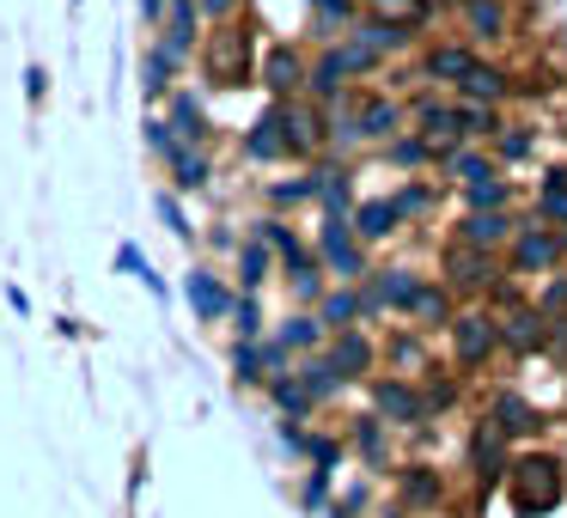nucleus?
Wrapping results in <instances>:
<instances>
[{
    "label": "nucleus",
    "mask_w": 567,
    "mask_h": 518,
    "mask_svg": "<svg viewBox=\"0 0 567 518\" xmlns=\"http://www.w3.org/2000/svg\"><path fill=\"white\" fill-rule=\"evenodd\" d=\"M555 500H561V464H555V457H525V464H513V512L537 518V512H549Z\"/></svg>",
    "instance_id": "nucleus-1"
},
{
    "label": "nucleus",
    "mask_w": 567,
    "mask_h": 518,
    "mask_svg": "<svg viewBox=\"0 0 567 518\" xmlns=\"http://www.w3.org/2000/svg\"><path fill=\"white\" fill-rule=\"evenodd\" d=\"M208 68H214L220 86H245V80H250V38H245V31H220L214 50H208Z\"/></svg>",
    "instance_id": "nucleus-2"
},
{
    "label": "nucleus",
    "mask_w": 567,
    "mask_h": 518,
    "mask_svg": "<svg viewBox=\"0 0 567 518\" xmlns=\"http://www.w3.org/2000/svg\"><path fill=\"white\" fill-rule=\"evenodd\" d=\"M488 348H494V323L488 318H464V323H457V360L476 366V360H488Z\"/></svg>",
    "instance_id": "nucleus-3"
},
{
    "label": "nucleus",
    "mask_w": 567,
    "mask_h": 518,
    "mask_svg": "<svg viewBox=\"0 0 567 518\" xmlns=\"http://www.w3.org/2000/svg\"><path fill=\"white\" fill-rule=\"evenodd\" d=\"M165 159H172V172H177V184H208V159H202L196 147H184V141H172V147H165Z\"/></svg>",
    "instance_id": "nucleus-4"
},
{
    "label": "nucleus",
    "mask_w": 567,
    "mask_h": 518,
    "mask_svg": "<svg viewBox=\"0 0 567 518\" xmlns=\"http://www.w3.org/2000/svg\"><path fill=\"white\" fill-rule=\"evenodd\" d=\"M281 128H287V116H262V123L250 128V153H257V159H275V153H287L293 141H287Z\"/></svg>",
    "instance_id": "nucleus-5"
},
{
    "label": "nucleus",
    "mask_w": 567,
    "mask_h": 518,
    "mask_svg": "<svg viewBox=\"0 0 567 518\" xmlns=\"http://www.w3.org/2000/svg\"><path fill=\"white\" fill-rule=\"evenodd\" d=\"M323 250H330V262L342 274H360V257H354V245H348V226L336 220V214H330V226H323Z\"/></svg>",
    "instance_id": "nucleus-6"
},
{
    "label": "nucleus",
    "mask_w": 567,
    "mask_h": 518,
    "mask_svg": "<svg viewBox=\"0 0 567 518\" xmlns=\"http://www.w3.org/2000/svg\"><path fill=\"white\" fill-rule=\"evenodd\" d=\"M262 80H269V92H293V86H299V55H293V50H269Z\"/></svg>",
    "instance_id": "nucleus-7"
},
{
    "label": "nucleus",
    "mask_w": 567,
    "mask_h": 518,
    "mask_svg": "<svg viewBox=\"0 0 567 518\" xmlns=\"http://www.w3.org/2000/svg\"><path fill=\"white\" fill-rule=\"evenodd\" d=\"M367 13L384 19V25H421L427 7H421V0H367Z\"/></svg>",
    "instance_id": "nucleus-8"
},
{
    "label": "nucleus",
    "mask_w": 567,
    "mask_h": 518,
    "mask_svg": "<svg viewBox=\"0 0 567 518\" xmlns=\"http://www.w3.org/2000/svg\"><path fill=\"white\" fill-rule=\"evenodd\" d=\"M116 269H123V274H135V281H141V287H147V293H153V299H165V281H159V274H153V262H147V257H141V250H135V245H123V250H116Z\"/></svg>",
    "instance_id": "nucleus-9"
},
{
    "label": "nucleus",
    "mask_w": 567,
    "mask_h": 518,
    "mask_svg": "<svg viewBox=\"0 0 567 518\" xmlns=\"http://www.w3.org/2000/svg\"><path fill=\"white\" fill-rule=\"evenodd\" d=\"M372 396H379V408H384L391 421H421V403H415V391H403V384H379Z\"/></svg>",
    "instance_id": "nucleus-10"
},
{
    "label": "nucleus",
    "mask_w": 567,
    "mask_h": 518,
    "mask_svg": "<svg viewBox=\"0 0 567 518\" xmlns=\"http://www.w3.org/2000/svg\"><path fill=\"white\" fill-rule=\"evenodd\" d=\"M189 299H196V311H202V318H220V311H226V287H214V274H189Z\"/></svg>",
    "instance_id": "nucleus-11"
},
{
    "label": "nucleus",
    "mask_w": 567,
    "mask_h": 518,
    "mask_svg": "<svg viewBox=\"0 0 567 518\" xmlns=\"http://www.w3.org/2000/svg\"><path fill=\"white\" fill-rule=\"evenodd\" d=\"M391 220H396V201H367V208L354 214V232L360 238H384V232H391Z\"/></svg>",
    "instance_id": "nucleus-12"
},
{
    "label": "nucleus",
    "mask_w": 567,
    "mask_h": 518,
    "mask_svg": "<svg viewBox=\"0 0 567 518\" xmlns=\"http://www.w3.org/2000/svg\"><path fill=\"white\" fill-rule=\"evenodd\" d=\"M464 13H470V25H476L482 38H501V31H506V7H501V0H464Z\"/></svg>",
    "instance_id": "nucleus-13"
},
{
    "label": "nucleus",
    "mask_w": 567,
    "mask_h": 518,
    "mask_svg": "<svg viewBox=\"0 0 567 518\" xmlns=\"http://www.w3.org/2000/svg\"><path fill=\"white\" fill-rule=\"evenodd\" d=\"M445 274L464 281V287H482V281H488V257H482V250H457V257L445 262Z\"/></svg>",
    "instance_id": "nucleus-14"
},
{
    "label": "nucleus",
    "mask_w": 567,
    "mask_h": 518,
    "mask_svg": "<svg viewBox=\"0 0 567 518\" xmlns=\"http://www.w3.org/2000/svg\"><path fill=\"white\" fill-rule=\"evenodd\" d=\"M457 86H464V92H470V99H476V104H494V99H501V92H506V80L494 74V68H470V74L457 80Z\"/></svg>",
    "instance_id": "nucleus-15"
},
{
    "label": "nucleus",
    "mask_w": 567,
    "mask_h": 518,
    "mask_svg": "<svg viewBox=\"0 0 567 518\" xmlns=\"http://www.w3.org/2000/svg\"><path fill=\"white\" fill-rule=\"evenodd\" d=\"M336 372H342V379H354V372H367V360H372V348L360 342V335H342V342H336Z\"/></svg>",
    "instance_id": "nucleus-16"
},
{
    "label": "nucleus",
    "mask_w": 567,
    "mask_h": 518,
    "mask_svg": "<svg viewBox=\"0 0 567 518\" xmlns=\"http://www.w3.org/2000/svg\"><path fill=\"white\" fill-rule=\"evenodd\" d=\"M403 305L415 311V318H427V323H440V318H445V293H440V287H409Z\"/></svg>",
    "instance_id": "nucleus-17"
},
{
    "label": "nucleus",
    "mask_w": 567,
    "mask_h": 518,
    "mask_svg": "<svg viewBox=\"0 0 567 518\" xmlns=\"http://www.w3.org/2000/svg\"><path fill=\"white\" fill-rule=\"evenodd\" d=\"M494 427H501V433H525V427H537V421H530V408L518 403V396H501V403H494Z\"/></svg>",
    "instance_id": "nucleus-18"
},
{
    "label": "nucleus",
    "mask_w": 567,
    "mask_h": 518,
    "mask_svg": "<svg viewBox=\"0 0 567 518\" xmlns=\"http://www.w3.org/2000/svg\"><path fill=\"white\" fill-rule=\"evenodd\" d=\"M470 68H476V62H470V55H464V50H433V62H427V74H433V80H464V74H470Z\"/></svg>",
    "instance_id": "nucleus-19"
},
{
    "label": "nucleus",
    "mask_w": 567,
    "mask_h": 518,
    "mask_svg": "<svg viewBox=\"0 0 567 518\" xmlns=\"http://www.w3.org/2000/svg\"><path fill=\"white\" fill-rule=\"evenodd\" d=\"M501 232H506L501 214H470V220H464V238H470V245H494Z\"/></svg>",
    "instance_id": "nucleus-20"
},
{
    "label": "nucleus",
    "mask_w": 567,
    "mask_h": 518,
    "mask_svg": "<svg viewBox=\"0 0 567 518\" xmlns=\"http://www.w3.org/2000/svg\"><path fill=\"white\" fill-rule=\"evenodd\" d=\"M336 384H342V372H336V360H311V366H306V391H311V396H330Z\"/></svg>",
    "instance_id": "nucleus-21"
},
{
    "label": "nucleus",
    "mask_w": 567,
    "mask_h": 518,
    "mask_svg": "<svg viewBox=\"0 0 567 518\" xmlns=\"http://www.w3.org/2000/svg\"><path fill=\"white\" fill-rule=\"evenodd\" d=\"M189 25H196V0H172V50L189 43Z\"/></svg>",
    "instance_id": "nucleus-22"
},
{
    "label": "nucleus",
    "mask_w": 567,
    "mask_h": 518,
    "mask_svg": "<svg viewBox=\"0 0 567 518\" xmlns=\"http://www.w3.org/2000/svg\"><path fill=\"white\" fill-rule=\"evenodd\" d=\"M555 250H561V238H549V232H530L525 245H518V257H525V262H549Z\"/></svg>",
    "instance_id": "nucleus-23"
},
{
    "label": "nucleus",
    "mask_w": 567,
    "mask_h": 518,
    "mask_svg": "<svg viewBox=\"0 0 567 518\" xmlns=\"http://www.w3.org/2000/svg\"><path fill=\"white\" fill-rule=\"evenodd\" d=\"M506 342H513V348H537L543 342V330H537V318H513V323H506Z\"/></svg>",
    "instance_id": "nucleus-24"
},
{
    "label": "nucleus",
    "mask_w": 567,
    "mask_h": 518,
    "mask_svg": "<svg viewBox=\"0 0 567 518\" xmlns=\"http://www.w3.org/2000/svg\"><path fill=\"white\" fill-rule=\"evenodd\" d=\"M281 342H287V348H311V342H318V318H293V323L281 330Z\"/></svg>",
    "instance_id": "nucleus-25"
},
{
    "label": "nucleus",
    "mask_w": 567,
    "mask_h": 518,
    "mask_svg": "<svg viewBox=\"0 0 567 518\" xmlns=\"http://www.w3.org/2000/svg\"><path fill=\"white\" fill-rule=\"evenodd\" d=\"M172 55H177V50H153V55H147V80H141L147 92H165V68H172Z\"/></svg>",
    "instance_id": "nucleus-26"
},
{
    "label": "nucleus",
    "mask_w": 567,
    "mask_h": 518,
    "mask_svg": "<svg viewBox=\"0 0 567 518\" xmlns=\"http://www.w3.org/2000/svg\"><path fill=\"white\" fill-rule=\"evenodd\" d=\"M476 457H482V469H488V476L501 469V445H494V427H482V433H476Z\"/></svg>",
    "instance_id": "nucleus-27"
},
{
    "label": "nucleus",
    "mask_w": 567,
    "mask_h": 518,
    "mask_svg": "<svg viewBox=\"0 0 567 518\" xmlns=\"http://www.w3.org/2000/svg\"><path fill=\"white\" fill-rule=\"evenodd\" d=\"M543 214H549V220H567V177L543 189Z\"/></svg>",
    "instance_id": "nucleus-28"
},
{
    "label": "nucleus",
    "mask_w": 567,
    "mask_h": 518,
    "mask_svg": "<svg viewBox=\"0 0 567 518\" xmlns=\"http://www.w3.org/2000/svg\"><path fill=\"white\" fill-rule=\"evenodd\" d=\"M391 123H396V111H391V104H372V111L360 116V128H367V135H384Z\"/></svg>",
    "instance_id": "nucleus-29"
},
{
    "label": "nucleus",
    "mask_w": 567,
    "mask_h": 518,
    "mask_svg": "<svg viewBox=\"0 0 567 518\" xmlns=\"http://www.w3.org/2000/svg\"><path fill=\"white\" fill-rule=\"evenodd\" d=\"M354 311H360V299H354V293H336L330 305H323V318H330V323H348Z\"/></svg>",
    "instance_id": "nucleus-30"
},
{
    "label": "nucleus",
    "mask_w": 567,
    "mask_h": 518,
    "mask_svg": "<svg viewBox=\"0 0 567 518\" xmlns=\"http://www.w3.org/2000/svg\"><path fill=\"white\" fill-rule=\"evenodd\" d=\"M501 196H506V189L494 184V177H476V189H470V201H476V208H494Z\"/></svg>",
    "instance_id": "nucleus-31"
},
{
    "label": "nucleus",
    "mask_w": 567,
    "mask_h": 518,
    "mask_svg": "<svg viewBox=\"0 0 567 518\" xmlns=\"http://www.w3.org/2000/svg\"><path fill=\"white\" fill-rule=\"evenodd\" d=\"M287 128H293L287 141H293V147L306 153V147H311V116H306V111H293V116H287Z\"/></svg>",
    "instance_id": "nucleus-32"
},
{
    "label": "nucleus",
    "mask_w": 567,
    "mask_h": 518,
    "mask_svg": "<svg viewBox=\"0 0 567 518\" xmlns=\"http://www.w3.org/2000/svg\"><path fill=\"white\" fill-rule=\"evenodd\" d=\"M323 201H330V208H342V201H348V184H342V172H330V177H323Z\"/></svg>",
    "instance_id": "nucleus-33"
},
{
    "label": "nucleus",
    "mask_w": 567,
    "mask_h": 518,
    "mask_svg": "<svg viewBox=\"0 0 567 518\" xmlns=\"http://www.w3.org/2000/svg\"><path fill=\"white\" fill-rule=\"evenodd\" d=\"M379 293H384V299H409V281H403V269H391V274H384V281H379Z\"/></svg>",
    "instance_id": "nucleus-34"
},
{
    "label": "nucleus",
    "mask_w": 567,
    "mask_h": 518,
    "mask_svg": "<svg viewBox=\"0 0 567 518\" xmlns=\"http://www.w3.org/2000/svg\"><path fill=\"white\" fill-rule=\"evenodd\" d=\"M262 281V245H250L245 250V287H257Z\"/></svg>",
    "instance_id": "nucleus-35"
},
{
    "label": "nucleus",
    "mask_w": 567,
    "mask_h": 518,
    "mask_svg": "<svg viewBox=\"0 0 567 518\" xmlns=\"http://www.w3.org/2000/svg\"><path fill=\"white\" fill-rule=\"evenodd\" d=\"M457 177H464V184H476V177H488V165H482V159H464V153H457Z\"/></svg>",
    "instance_id": "nucleus-36"
},
{
    "label": "nucleus",
    "mask_w": 567,
    "mask_h": 518,
    "mask_svg": "<svg viewBox=\"0 0 567 518\" xmlns=\"http://www.w3.org/2000/svg\"><path fill=\"white\" fill-rule=\"evenodd\" d=\"M403 488H409V500H433V494H440V488H433V476H409Z\"/></svg>",
    "instance_id": "nucleus-37"
},
{
    "label": "nucleus",
    "mask_w": 567,
    "mask_h": 518,
    "mask_svg": "<svg viewBox=\"0 0 567 518\" xmlns=\"http://www.w3.org/2000/svg\"><path fill=\"white\" fill-rule=\"evenodd\" d=\"M275 391H281V403H287V408H306V403H311V391H299V384H287V379L275 384Z\"/></svg>",
    "instance_id": "nucleus-38"
},
{
    "label": "nucleus",
    "mask_w": 567,
    "mask_h": 518,
    "mask_svg": "<svg viewBox=\"0 0 567 518\" xmlns=\"http://www.w3.org/2000/svg\"><path fill=\"white\" fill-rule=\"evenodd\" d=\"M159 214H165V226H172V232H189V226H184V208H177V201H172V196H165V201H159Z\"/></svg>",
    "instance_id": "nucleus-39"
},
{
    "label": "nucleus",
    "mask_w": 567,
    "mask_h": 518,
    "mask_svg": "<svg viewBox=\"0 0 567 518\" xmlns=\"http://www.w3.org/2000/svg\"><path fill=\"white\" fill-rule=\"evenodd\" d=\"M501 153H506V159H518V153H530V135H506V141H501Z\"/></svg>",
    "instance_id": "nucleus-40"
},
{
    "label": "nucleus",
    "mask_w": 567,
    "mask_h": 518,
    "mask_svg": "<svg viewBox=\"0 0 567 518\" xmlns=\"http://www.w3.org/2000/svg\"><path fill=\"white\" fill-rule=\"evenodd\" d=\"M323 494H330V476H323V469H318V476H311V488H306V500H311V506H318V500H323Z\"/></svg>",
    "instance_id": "nucleus-41"
},
{
    "label": "nucleus",
    "mask_w": 567,
    "mask_h": 518,
    "mask_svg": "<svg viewBox=\"0 0 567 518\" xmlns=\"http://www.w3.org/2000/svg\"><path fill=\"white\" fill-rule=\"evenodd\" d=\"M202 7H208V13H226V7H233V0H202Z\"/></svg>",
    "instance_id": "nucleus-42"
},
{
    "label": "nucleus",
    "mask_w": 567,
    "mask_h": 518,
    "mask_svg": "<svg viewBox=\"0 0 567 518\" xmlns=\"http://www.w3.org/2000/svg\"><path fill=\"white\" fill-rule=\"evenodd\" d=\"M555 348H561V354H567V323H561V335H555Z\"/></svg>",
    "instance_id": "nucleus-43"
},
{
    "label": "nucleus",
    "mask_w": 567,
    "mask_h": 518,
    "mask_svg": "<svg viewBox=\"0 0 567 518\" xmlns=\"http://www.w3.org/2000/svg\"><path fill=\"white\" fill-rule=\"evenodd\" d=\"M74 7H80V0H74Z\"/></svg>",
    "instance_id": "nucleus-44"
}]
</instances>
